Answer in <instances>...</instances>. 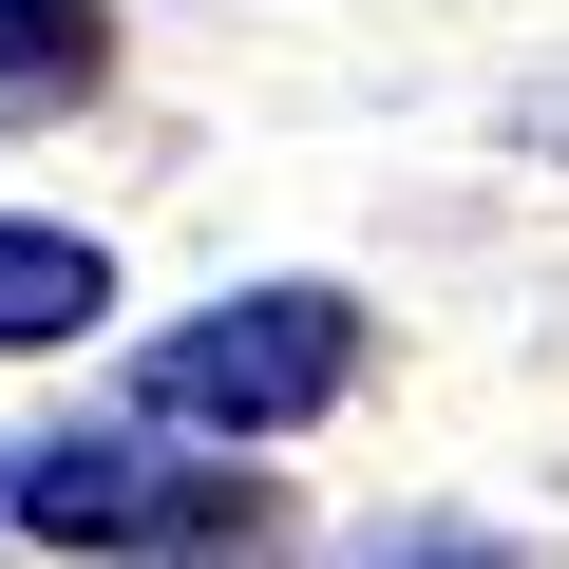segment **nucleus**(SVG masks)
Segmentation results:
<instances>
[{
  "instance_id": "5",
  "label": "nucleus",
  "mask_w": 569,
  "mask_h": 569,
  "mask_svg": "<svg viewBox=\"0 0 569 569\" xmlns=\"http://www.w3.org/2000/svg\"><path fill=\"white\" fill-rule=\"evenodd\" d=\"M550 133H569V96H550Z\"/></svg>"
},
{
  "instance_id": "3",
  "label": "nucleus",
  "mask_w": 569,
  "mask_h": 569,
  "mask_svg": "<svg viewBox=\"0 0 569 569\" xmlns=\"http://www.w3.org/2000/svg\"><path fill=\"white\" fill-rule=\"evenodd\" d=\"M96 305H114V266H96L77 228H0V361H39V342H96Z\"/></svg>"
},
{
  "instance_id": "4",
  "label": "nucleus",
  "mask_w": 569,
  "mask_h": 569,
  "mask_svg": "<svg viewBox=\"0 0 569 569\" xmlns=\"http://www.w3.org/2000/svg\"><path fill=\"white\" fill-rule=\"evenodd\" d=\"M96 77H114L96 0H0V96H96Z\"/></svg>"
},
{
  "instance_id": "1",
  "label": "nucleus",
  "mask_w": 569,
  "mask_h": 569,
  "mask_svg": "<svg viewBox=\"0 0 569 569\" xmlns=\"http://www.w3.org/2000/svg\"><path fill=\"white\" fill-rule=\"evenodd\" d=\"M0 512L58 531V550H171V569L266 550V475L171 456V437H20V456H0Z\"/></svg>"
},
{
  "instance_id": "2",
  "label": "nucleus",
  "mask_w": 569,
  "mask_h": 569,
  "mask_svg": "<svg viewBox=\"0 0 569 569\" xmlns=\"http://www.w3.org/2000/svg\"><path fill=\"white\" fill-rule=\"evenodd\" d=\"M342 380H361V305L342 284H247V305H209V323H171L133 361V399L171 437H305Z\"/></svg>"
}]
</instances>
